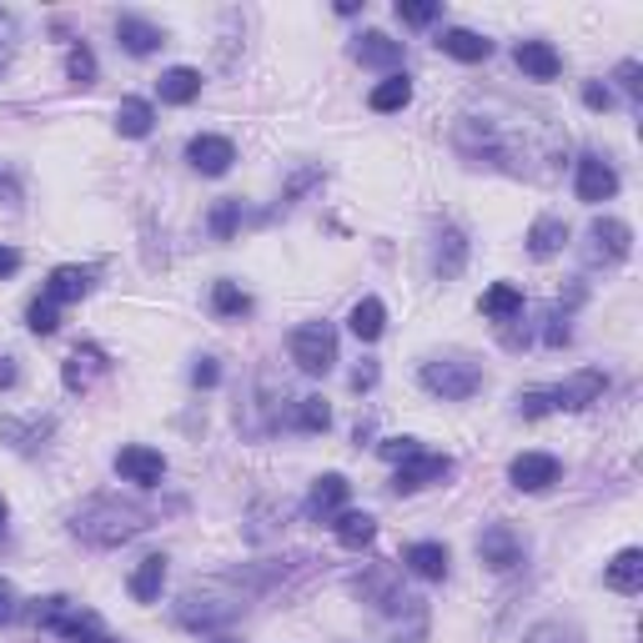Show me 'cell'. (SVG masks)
<instances>
[{"instance_id":"obj_1","label":"cell","mask_w":643,"mask_h":643,"mask_svg":"<svg viewBox=\"0 0 643 643\" xmlns=\"http://www.w3.org/2000/svg\"><path fill=\"white\" fill-rule=\"evenodd\" d=\"M453 146L473 167H493V171H508V177L543 181L563 167L568 136L543 111L512 106V101H483V106L458 116Z\"/></svg>"},{"instance_id":"obj_2","label":"cell","mask_w":643,"mask_h":643,"mask_svg":"<svg viewBox=\"0 0 643 643\" xmlns=\"http://www.w3.org/2000/svg\"><path fill=\"white\" fill-rule=\"evenodd\" d=\"M66 523H71V533L81 538V543H91V549H121V543L142 538L146 528L156 523V512L142 508V503H132V498L95 493V498H86L81 508H71Z\"/></svg>"},{"instance_id":"obj_3","label":"cell","mask_w":643,"mask_h":643,"mask_svg":"<svg viewBox=\"0 0 643 643\" xmlns=\"http://www.w3.org/2000/svg\"><path fill=\"white\" fill-rule=\"evenodd\" d=\"M31 623L46 633H60L66 643H91L95 629H101V619H95L91 608L71 603L66 594H50V598H36V608H31Z\"/></svg>"},{"instance_id":"obj_4","label":"cell","mask_w":643,"mask_h":643,"mask_svg":"<svg viewBox=\"0 0 643 643\" xmlns=\"http://www.w3.org/2000/svg\"><path fill=\"white\" fill-rule=\"evenodd\" d=\"M422 387L442 403H467V397L483 387V368L467 358H432L422 362Z\"/></svg>"},{"instance_id":"obj_5","label":"cell","mask_w":643,"mask_h":643,"mask_svg":"<svg viewBox=\"0 0 643 643\" xmlns=\"http://www.w3.org/2000/svg\"><path fill=\"white\" fill-rule=\"evenodd\" d=\"M286 347H292V362H297L307 377H327V372L337 368V332H332V322H302Z\"/></svg>"},{"instance_id":"obj_6","label":"cell","mask_w":643,"mask_h":643,"mask_svg":"<svg viewBox=\"0 0 643 643\" xmlns=\"http://www.w3.org/2000/svg\"><path fill=\"white\" fill-rule=\"evenodd\" d=\"M241 598H227L222 588H187L181 594V603H177V619L187 623V629H202V633H212V629H222V623H232L241 613Z\"/></svg>"},{"instance_id":"obj_7","label":"cell","mask_w":643,"mask_h":643,"mask_svg":"<svg viewBox=\"0 0 643 643\" xmlns=\"http://www.w3.org/2000/svg\"><path fill=\"white\" fill-rule=\"evenodd\" d=\"M442 477H453V458L448 453H413V458H403L397 463V477H393V493L397 498H407V493H422V488H432V483H442Z\"/></svg>"},{"instance_id":"obj_8","label":"cell","mask_w":643,"mask_h":643,"mask_svg":"<svg viewBox=\"0 0 643 643\" xmlns=\"http://www.w3.org/2000/svg\"><path fill=\"white\" fill-rule=\"evenodd\" d=\"M523 533L512 523H488L483 533H477V559L488 563L493 573H512L518 563H523Z\"/></svg>"},{"instance_id":"obj_9","label":"cell","mask_w":643,"mask_h":643,"mask_svg":"<svg viewBox=\"0 0 643 643\" xmlns=\"http://www.w3.org/2000/svg\"><path fill=\"white\" fill-rule=\"evenodd\" d=\"M608 377L598 368H584V372H573L568 382H559V387H543L549 393V407L553 413H584V407H594L598 397H603Z\"/></svg>"},{"instance_id":"obj_10","label":"cell","mask_w":643,"mask_h":643,"mask_svg":"<svg viewBox=\"0 0 643 643\" xmlns=\"http://www.w3.org/2000/svg\"><path fill=\"white\" fill-rule=\"evenodd\" d=\"M633 251V227L619 222V216H594V227H588V262H623Z\"/></svg>"},{"instance_id":"obj_11","label":"cell","mask_w":643,"mask_h":643,"mask_svg":"<svg viewBox=\"0 0 643 643\" xmlns=\"http://www.w3.org/2000/svg\"><path fill=\"white\" fill-rule=\"evenodd\" d=\"M116 473L126 477V483H136V488H161L167 458L156 453V448H146V442H126V448L116 453Z\"/></svg>"},{"instance_id":"obj_12","label":"cell","mask_w":643,"mask_h":643,"mask_svg":"<svg viewBox=\"0 0 643 643\" xmlns=\"http://www.w3.org/2000/svg\"><path fill=\"white\" fill-rule=\"evenodd\" d=\"M563 477V463L553 453H518L508 463V483L518 493H543V488H553Z\"/></svg>"},{"instance_id":"obj_13","label":"cell","mask_w":643,"mask_h":643,"mask_svg":"<svg viewBox=\"0 0 643 643\" xmlns=\"http://www.w3.org/2000/svg\"><path fill=\"white\" fill-rule=\"evenodd\" d=\"M56 432V422L50 417H0V442L11 448V453H21V458H36V453H46V438Z\"/></svg>"},{"instance_id":"obj_14","label":"cell","mask_w":643,"mask_h":643,"mask_svg":"<svg viewBox=\"0 0 643 643\" xmlns=\"http://www.w3.org/2000/svg\"><path fill=\"white\" fill-rule=\"evenodd\" d=\"M578 202L598 206V202H613L619 196V171L608 167L603 156H578Z\"/></svg>"},{"instance_id":"obj_15","label":"cell","mask_w":643,"mask_h":643,"mask_svg":"<svg viewBox=\"0 0 643 643\" xmlns=\"http://www.w3.org/2000/svg\"><path fill=\"white\" fill-rule=\"evenodd\" d=\"M187 161L202 177H227L232 161H237V146L227 142V136H191L187 142Z\"/></svg>"},{"instance_id":"obj_16","label":"cell","mask_w":643,"mask_h":643,"mask_svg":"<svg viewBox=\"0 0 643 643\" xmlns=\"http://www.w3.org/2000/svg\"><path fill=\"white\" fill-rule=\"evenodd\" d=\"M352 60H358V66H372V71H387V76H393L397 66H403V41L382 36V31H362V36L352 41Z\"/></svg>"},{"instance_id":"obj_17","label":"cell","mask_w":643,"mask_h":643,"mask_svg":"<svg viewBox=\"0 0 643 643\" xmlns=\"http://www.w3.org/2000/svg\"><path fill=\"white\" fill-rule=\"evenodd\" d=\"M106 368H111L106 352H101L95 342H81V347L71 352V358H66V368H60V382H66L71 393H86V387H91V382L101 377Z\"/></svg>"},{"instance_id":"obj_18","label":"cell","mask_w":643,"mask_h":643,"mask_svg":"<svg viewBox=\"0 0 643 643\" xmlns=\"http://www.w3.org/2000/svg\"><path fill=\"white\" fill-rule=\"evenodd\" d=\"M512 60H518V71H523L528 81H553V76L563 71V56L549 46V41H518Z\"/></svg>"},{"instance_id":"obj_19","label":"cell","mask_w":643,"mask_h":643,"mask_svg":"<svg viewBox=\"0 0 643 643\" xmlns=\"http://www.w3.org/2000/svg\"><path fill=\"white\" fill-rule=\"evenodd\" d=\"M463 267H467V232L442 227L438 247H432V272H438L442 282H453V277H463Z\"/></svg>"},{"instance_id":"obj_20","label":"cell","mask_w":643,"mask_h":643,"mask_svg":"<svg viewBox=\"0 0 643 643\" xmlns=\"http://www.w3.org/2000/svg\"><path fill=\"white\" fill-rule=\"evenodd\" d=\"M91 286H95L91 267H56V272L46 277V292H41V297L56 302V307H66V302H81Z\"/></svg>"},{"instance_id":"obj_21","label":"cell","mask_w":643,"mask_h":643,"mask_svg":"<svg viewBox=\"0 0 643 643\" xmlns=\"http://www.w3.org/2000/svg\"><path fill=\"white\" fill-rule=\"evenodd\" d=\"M116 41H121V50H132V56H151V50L167 46V31L142 21V15H116Z\"/></svg>"},{"instance_id":"obj_22","label":"cell","mask_w":643,"mask_h":643,"mask_svg":"<svg viewBox=\"0 0 643 643\" xmlns=\"http://www.w3.org/2000/svg\"><path fill=\"white\" fill-rule=\"evenodd\" d=\"M347 493H352V483H347L342 473H322L307 493V518H332V512H342Z\"/></svg>"},{"instance_id":"obj_23","label":"cell","mask_w":643,"mask_h":643,"mask_svg":"<svg viewBox=\"0 0 643 643\" xmlns=\"http://www.w3.org/2000/svg\"><path fill=\"white\" fill-rule=\"evenodd\" d=\"M438 50H442V56H453V60H467V66H477V60L493 56V41L477 36V31H463V25H448V31L438 36Z\"/></svg>"},{"instance_id":"obj_24","label":"cell","mask_w":643,"mask_h":643,"mask_svg":"<svg viewBox=\"0 0 643 643\" xmlns=\"http://www.w3.org/2000/svg\"><path fill=\"white\" fill-rule=\"evenodd\" d=\"M156 95H161L167 106H191V101L202 95V71L171 66V71H161V81H156Z\"/></svg>"},{"instance_id":"obj_25","label":"cell","mask_w":643,"mask_h":643,"mask_svg":"<svg viewBox=\"0 0 643 643\" xmlns=\"http://www.w3.org/2000/svg\"><path fill=\"white\" fill-rule=\"evenodd\" d=\"M563 247H568V222L563 216H538L533 227H528V251H533L538 262L559 257Z\"/></svg>"},{"instance_id":"obj_26","label":"cell","mask_w":643,"mask_h":643,"mask_svg":"<svg viewBox=\"0 0 643 643\" xmlns=\"http://www.w3.org/2000/svg\"><path fill=\"white\" fill-rule=\"evenodd\" d=\"M448 543H413V549H403V568H413L417 578H428V584H438V578H448Z\"/></svg>"},{"instance_id":"obj_27","label":"cell","mask_w":643,"mask_h":643,"mask_svg":"<svg viewBox=\"0 0 643 643\" xmlns=\"http://www.w3.org/2000/svg\"><path fill=\"white\" fill-rule=\"evenodd\" d=\"M161 584H167V559H161V553L142 559L136 563V573L126 578V588H132L136 603H156V598H161Z\"/></svg>"},{"instance_id":"obj_28","label":"cell","mask_w":643,"mask_h":643,"mask_svg":"<svg viewBox=\"0 0 643 643\" xmlns=\"http://www.w3.org/2000/svg\"><path fill=\"white\" fill-rule=\"evenodd\" d=\"M332 533H337V543L342 549H368L372 538H377V518L372 512H337V523H332Z\"/></svg>"},{"instance_id":"obj_29","label":"cell","mask_w":643,"mask_h":643,"mask_svg":"<svg viewBox=\"0 0 643 643\" xmlns=\"http://www.w3.org/2000/svg\"><path fill=\"white\" fill-rule=\"evenodd\" d=\"M483 317L493 322H518L523 317V292L512 282H493L488 292H483Z\"/></svg>"},{"instance_id":"obj_30","label":"cell","mask_w":643,"mask_h":643,"mask_svg":"<svg viewBox=\"0 0 643 643\" xmlns=\"http://www.w3.org/2000/svg\"><path fill=\"white\" fill-rule=\"evenodd\" d=\"M608 588H613V594H639L643 588V553L639 549H623L619 559L608 563Z\"/></svg>"},{"instance_id":"obj_31","label":"cell","mask_w":643,"mask_h":643,"mask_svg":"<svg viewBox=\"0 0 643 643\" xmlns=\"http://www.w3.org/2000/svg\"><path fill=\"white\" fill-rule=\"evenodd\" d=\"M407 101H413V81H407V71H393L387 81L372 86V95H368V106L382 111V116H387V111H403Z\"/></svg>"},{"instance_id":"obj_32","label":"cell","mask_w":643,"mask_h":643,"mask_svg":"<svg viewBox=\"0 0 643 643\" xmlns=\"http://www.w3.org/2000/svg\"><path fill=\"white\" fill-rule=\"evenodd\" d=\"M347 327H352L358 342H377L382 327H387V307H382L377 297H362L358 307H352V317H347Z\"/></svg>"},{"instance_id":"obj_33","label":"cell","mask_w":643,"mask_h":643,"mask_svg":"<svg viewBox=\"0 0 643 643\" xmlns=\"http://www.w3.org/2000/svg\"><path fill=\"white\" fill-rule=\"evenodd\" d=\"M151 126H156V111H151V101H136V95H126L116 106V132L121 136H151Z\"/></svg>"},{"instance_id":"obj_34","label":"cell","mask_w":643,"mask_h":643,"mask_svg":"<svg viewBox=\"0 0 643 643\" xmlns=\"http://www.w3.org/2000/svg\"><path fill=\"white\" fill-rule=\"evenodd\" d=\"M292 428L297 432H327L332 428V407H327V397H297V403H292Z\"/></svg>"},{"instance_id":"obj_35","label":"cell","mask_w":643,"mask_h":643,"mask_svg":"<svg viewBox=\"0 0 643 643\" xmlns=\"http://www.w3.org/2000/svg\"><path fill=\"white\" fill-rule=\"evenodd\" d=\"M212 312H216V317H247V312H251V297L241 292L237 282H216V286H212Z\"/></svg>"},{"instance_id":"obj_36","label":"cell","mask_w":643,"mask_h":643,"mask_svg":"<svg viewBox=\"0 0 643 643\" xmlns=\"http://www.w3.org/2000/svg\"><path fill=\"white\" fill-rule=\"evenodd\" d=\"M25 327H31L36 337H50L60 327V307L56 302H46V297H36L31 307H25Z\"/></svg>"},{"instance_id":"obj_37","label":"cell","mask_w":643,"mask_h":643,"mask_svg":"<svg viewBox=\"0 0 643 643\" xmlns=\"http://www.w3.org/2000/svg\"><path fill=\"white\" fill-rule=\"evenodd\" d=\"M66 76H71V86H91L95 81V56L86 41H76L71 56H66Z\"/></svg>"},{"instance_id":"obj_38","label":"cell","mask_w":643,"mask_h":643,"mask_svg":"<svg viewBox=\"0 0 643 643\" xmlns=\"http://www.w3.org/2000/svg\"><path fill=\"white\" fill-rule=\"evenodd\" d=\"M523 643H588L584 639V633H578V629H568V623H533V629H528L523 633Z\"/></svg>"},{"instance_id":"obj_39","label":"cell","mask_w":643,"mask_h":643,"mask_svg":"<svg viewBox=\"0 0 643 643\" xmlns=\"http://www.w3.org/2000/svg\"><path fill=\"white\" fill-rule=\"evenodd\" d=\"M237 222H241V202H237V196H227V202H216V212H212V237H216V241H232Z\"/></svg>"},{"instance_id":"obj_40","label":"cell","mask_w":643,"mask_h":643,"mask_svg":"<svg viewBox=\"0 0 643 643\" xmlns=\"http://www.w3.org/2000/svg\"><path fill=\"white\" fill-rule=\"evenodd\" d=\"M438 0H397V21H407V25H432L438 21Z\"/></svg>"},{"instance_id":"obj_41","label":"cell","mask_w":643,"mask_h":643,"mask_svg":"<svg viewBox=\"0 0 643 643\" xmlns=\"http://www.w3.org/2000/svg\"><path fill=\"white\" fill-rule=\"evenodd\" d=\"M15 41H21V31H15V15L0 11V76H5V66L15 60Z\"/></svg>"},{"instance_id":"obj_42","label":"cell","mask_w":643,"mask_h":643,"mask_svg":"<svg viewBox=\"0 0 643 643\" xmlns=\"http://www.w3.org/2000/svg\"><path fill=\"white\" fill-rule=\"evenodd\" d=\"M639 76H643L639 60H619V71H613V81L623 86V95H629V101H643V81H639Z\"/></svg>"},{"instance_id":"obj_43","label":"cell","mask_w":643,"mask_h":643,"mask_svg":"<svg viewBox=\"0 0 643 643\" xmlns=\"http://www.w3.org/2000/svg\"><path fill=\"white\" fill-rule=\"evenodd\" d=\"M377 453L387 458V463H403V458L422 453V442H417V438H387V442H377Z\"/></svg>"},{"instance_id":"obj_44","label":"cell","mask_w":643,"mask_h":643,"mask_svg":"<svg viewBox=\"0 0 643 643\" xmlns=\"http://www.w3.org/2000/svg\"><path fill=\"white\" fill-rule=\"evenodd\" d=\"M568 317H559V312H549L543 317V347H568Z\"/></svg>"},{"instance_id":"obj_45","label":"cell","mask_w":643,"mask_h":643,"mask_svg":"<svg viewBox=\"0 0 643 643\" xmlns=\"http://www.w3.org/2000/svg\"><path fill=\"white\" fill-rule=\"evenodd\" d=\"M553 407H549V393L543 387H533V393H523L518 397V417H549Z\"/></svg>"},{"instance_id":"obj_46","label":"cell","mask_w":643,"mask_h":643,"mask_svg":"<svg viewBox=\"0 0 643 643\" xmlns=\"http://www.w3.org/2000/svg\"><path fill=\"white\" fill-rule=\"evenodd\" d=\"M584 106L588 111H608V106H613V91H608L603 81H588L584 86Z\"/></svg>"},{"instance_id":"obj_47","label":"cell","mask_w":643,"mask_h":643,"mask_svg":"<svg viewBox=\"0 0 643 643\" xmlns=\"http://www.w3.org/2000/svg\"><path fill=\"white\" fill-rule=\"evenodd\" d=\"M191 382H196V387H216V382H222V368H216V358H196V368H191Z\"/></svg>"},{"instance_id":"obj_48","label":"cell","mask_w":643,"mask_h":643,"mask_svg":"<svg viewBox=\"0 0 643 643\" xmlns=\"http://www.w3.org/2000/svg\"><path fill=\"white\" fill-rule=\"evenodd\" d=\"M15 613H21V608H15V588L0 578V623H11Z\"/></svg>"},{"instance_id":"obj_49","label":"cell","mask_w":643,"mask_h":643,"mask_svg":"<svg viewBox=\"0 0 643 643\" xmlns=\"http://www.w3.org/2000/svg\"><path fill=\"white\" fill-rule=\"evenodd\" d=\"M352 387H358V393H368V387H377V362H362V368L352 372Z\"/></svg>"},{"instance_id":"obj_50","label":"cell","mask_w":643,"mask_h":643,"mask_svg":"<svg viewBox=\"0 0 643 643\" xmlns=\"http://www.w3.org/2000/svg\"><path fill=\"white\" fill-rule=\"evenodd\" d=\"M21 272V251L15 247H0V277H15Z\"/></svg>"},{"instance_id":"obj_51","label":"cell","mask_w":643,"mask_h":643,"mask_svg":"<svg viewBox=\"0 0 643 643\" xmlns=\"http://www.w3.org/2000/svg\"><path fill=\"white\" fill-rule=\"evenodd\" d=\"M21 382V368H15V358H0V387H15Z\"/></svg>"},{"instance_id":"obj_52","label":"cell","mask_w":643,"mask_h":643,"mask_svg":"<svg viewBox=\"0 0 643 643\" xmlns=\"http://www.w3.org/2000/svg\"><path fill=\"white\" fill-rule=\"evenodd\" d=\"M0 196H5V202H21V187H15V177H11V171H0Z\"/></svg>"},{"instance_id":"obj_53","label":"cell","mask_w":643,"mask_h":643,"mask_svg":"<svg viewBox=\"0 0 643 643\" xmlns=\"http://www.w3.org/2000/svg\"><path fill=\"white\" fill-rule=\"evenodd\" d=\"M5 518H11V503H5V493H0V528H5Z\"/></svg>"},{"instance_id":"obj_54","label":"cell","mask_w":643,"mask_h":643,"mask_svg":"<svg viewBox=\"0 0 643 643\" xmlns=\"http://www.w3.org/2000/svg\"><path fill=\"white\" fill-rule=\"evenodd\" d=\"M91 643H121V639H106V633H95V639Z\"/></svg>"}]
</instances>
